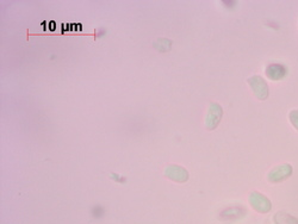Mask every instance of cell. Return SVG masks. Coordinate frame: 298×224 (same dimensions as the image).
Wrapping results in <instances>:
<instances>
[{"label": "cell", "mask_w": 298, "mask_h": 224, "mask_svg": "<svg viewBox=\"0 0 298 224\" xmlns=\"http://www.w3.org/2000/svg\"><path fill=\"white\" fill-rule=\"evenodd\" d=\"M249 204H251L253 209L259 213H267L272 209V203L267 197L260 193V192H252L249 194Z\"/></svg>", "instance_id": "cell-1"}, {"label": "cell", "mask_w": 298, "mask_h": 224, "mask_svg": "<svg viewBox=\"0 0 298 224\" xmlns=\"http://www.w3.org/2000/svg\"><path fill=\"white\" fill-rule=\"evenodd\" d=\"M223 116V108L220 104L210 103L207 117H205V127L208 130L216 129Z\"/></svg>", "instance_id": "cell-2"}, {"label": "cell", "mask_w": 298, "mask_h": 224, "mask_svg": "<svg viewBox=\"0 0 298 224\" xmlns=\"http://www.w3.org/2000/svg\"><path fill=\"white\" fill-rule=\"evenodd\" d=\"M293 168L290 164H284L275 166L273 169H271L270 173L267 175V180L270 182H273V184H277V182H281L286 179H289L291 175H292Z\"/></svg>", "instance_id": "cell-3"}, {"label": "cell", "mask_w": 298, "mask_h": 224, "mask_svg": "<svg viewBox=\"0 0 298 224\" xmlns=\"http://www.w3.org/2000/svg\"><path fill=\"white\" fill-rule=\"evenodd\" d=\"M247 81L253 89V93H254V95L259 99V100H266V99H267L268 86L261 76L254 75L252 76V78H249Z\"/></svg>", "instance_id": "cell-4"}, {"label": "cell", "mask_w": 298, "mask_h": 224, "mask_svg": "<svg viewBox=\"0 0 298 224\" xmlns=\"http://www.w3.org/2000/svg\"><path fill=\"white\" fill-rule=\"evenodd\" d=\"M165 175L168 179L177 182H185L188 180V172L184 167L178 165H169L165 169Z\"/></svg>", "instance_id": "cell-5"}, {"label": "cell", "mask_w": 298, "mask_h": 224, "mask_svg": "<svg viewBox=\"0 0 298 224\" xmlns=\"http://www.w3.org/2000/svg\"><path fill=\"white\" fill-rule=\"evenodd\" d=\"M285 74H286V69H285L284 66L277 65V63H273V65H270L266 67V75L267 78L271 80H280L283 79Z\"/></svg>", "instance_id": "cell-6"}, {"label": "cell", "mask_w": 298, "mask_h": 224, "mask_svg": "<svg viewBox=\"0 0 298 224\" xmlns=\"http://www.w3.org/2000/svg\"><path fill=\"white\" fill-rule=\"evenodd\" d=\"M274 224H298V218L289 213L279 211L273 216Z\"/></svg>", "instance_id": "cell-7"}, {"label": "cell", "mask_w": 298, "mask_h": 224, "mask_svg": "<svg viewBox=\"0 0 298 224\" xmlns=\"http://www.w3.org/2000/svg\"><path fill=\"white\" fill-rule=\"evenodd\" d=\"M289 118H290L291 124H292V126L298 130V110L291 111L289 114Z\"/></svg>", "instance_id": "cell-8"}]
</instances>
